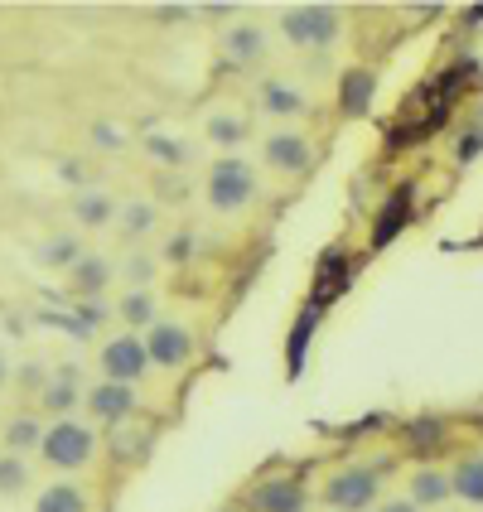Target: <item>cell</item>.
Here are the masks:
<instances>
[{"label":"cell","instance_id":"cell-10","mask_svg":"<svg viewBox=\"0 0 483 512\" xmlns=\"http://www.w3.org/2000/svg\"><path fill=\"white\" fill-rule=\"evenodd\" d=\"M406 218H411V194H406V189H397L392 199L382 203V213H377L372 242H377V247H387V242H392V237H397V232L406 228Z\"/></svg>","mask_w":483,"mask_h":512},{"label":"cell","instance_id":"cell-6","mask_svg":"<svg viewBox=\"0 0 483 512\" xmlns=\"http://www.w3.org/2000/svg\"><path fill=\"white\" fill-rule=\"evenodd\" d=\"M145 358L160 363V368H184L194 358V339L184 324H150L145 334Z\"/></svg>","mask_w":483,"mask_h":512},{"label":"cell","instance_id":"cell-7","mask_svg":"<svg viewBox=\"0 0 483 512\" xmlns=\"http://www.w3.org/2000/svg\"><path fill=\"white\" fill-rule=\"evenodd\" d=\"M266 160H271L276 170L300 174V170H310L314 150H310V141H305L300 131H276V136L266 141Z\"/></svg>","mask_w":483,"mask_h":512},{"label":"cell","instance_id":"cell-9","mask_svg":"<svg viewBox=\"0 0 483 512\" xmlns=\"http://www.w3.org/2000/svg\"><path fill=\"white\" fill-rule=\"evenodd\" d=\"M300 484L295 479H271L252 493V512H300Z\"/></svg>","mask_w":483,"mask_h":512},{"label":"cell","instance_id":"cell-26","mask_svg":"<svg viewBox=\"0 0 483 512\" xmlns=\"http://www.w3.org/2000/svg\"><path fill=\"white\" fill-rule=\"evenodd\" d=\"M44 261H54V266H68V261H73V242H68V237H63V242H49V256H44Z\"/></svg>","mask_w":483,"mask_h":512},{"label":"cell","instance_id":"cell-16","mask_svg":"<svg viewBox=\"0 0 483 512\" xmlns=\"http://www.w3.org/2000/svg\"><path fill=\"white\" fill-rule=\"evenodd\" d=\"M39 440H44V430L34 426L29 416H20V421H10V426H5V445H10V455H20V450H39Z\"/></svg>","mask_w":483,"mask_h":512},{"label":"cell","instance_id":"cell-18","mask_svg":"<svg viewBox=\"0 0 483 512\" xmlns=\"http://www.w3.org/2000/svg\"><path fill=\"white\" fill-rule=\"evenodd\" d=\"M314 319H319V310H305V314H300V324H295V339H290V372L305 368V348H310Z\"/></svg>","mask_w":483,"mask_h":512},{"label":"cell","instance_id":"cell-29","mask_svg":"<svg viewBox=\"0 0 483 512\" xmlns=\"http://www.w3.org/2000/svg\"><path fill=\"white\" fill-rule=\"evenodd\" d=\"M0 382H5V363H0Z\"/></svg>","mask_w":483,"mask_h":512},{"label":"cell","instance_id":"cell-13","mask_svg":"<svg viewBox=\"0 0 483 512\" xmlns=\"http://www.w3.org/2000/svg\"><path fill=\"white\" fill-rule=\"evenodd\" d=\"M34 512H87V493L78 484H54L34 498Z\"/></svg>","mask_w":483,"mask_h":512},{"label":"cell","instance_id":"cell-3","mask_svg":"<svg viewBox=\"0 0 483 512\" xmlns=\"http://www.w3.org/2000/svg\"><path fill=\"white\" fill-rule=\"evenodd\" d=\"M285 39L290 44H300V49H319V44H334V34H339V15L329 10V5H295V10H285Z\"/></svg>","mask_w":483,"mask_h":512},{"label":"cell","instance_id":"cell-28","mask_svg":"<svg viewBox=\"0 0 483 512\" xmlns=\"http://www.w3.org/2000/svg\"><path fill=\"white\" fill-rule=\"evenodd\" d=\"M483 145V136H464V145H459V155H464V160H469V155H474V150H479Z\"/></svg>","mask_w":483,"mask_h":512},{"label":"cell","instance_id":"cell-17","mask_svg":"<svg viewBox=\"0 0 483 512\" xmlns=\"http://www.w3.org/2000/svg\"><path fill=\"white\" fill-rule=\"evenodd\" d=\"M266 112H276V116H295V112H305V97H300L295 87L271 83V87H266Z\"/></svg>","mask_w":483,"mask_h":512},{"label":"cell","instance_id":"cell-11","mask_svg":"<svg viewBox=\"0 0 483 512\" xmlns=\"http://www.w3.org/2000/svg\"><path fill=\"white\" fill-rule=\"evenodd\" d=\"M450 493L464 498L469 508H483V455H469L455 474H450Z\"/></svg>","mask_w":483,"mask_h":512},{"label":"cell","instance_id":"cell-21","mask_svg":"<svg viewBox=\"0 0 483 512\" xmlns=\"http://www.w3.org/2000/svg\"><path fill=\"white\" fill-rule=\"evenodd\" d=\"M44 406H49V411H68V406H73V368L63 372L54 387L44 392Z\"/></svg>","mask_w":483,"mask_h":512},{"label":"cell","instance_id":"cell-14","mask_svg":"<svg viewBox=\"0 0 483 512\" xmlns=\"http://www.w3.org/2000/svg\"><path fill=\"white\" fill-rule=\"evenodd\" d=\"M416 508H435V503H445L450 498V479L440 474V469H421L416 479H411V493H406Z\"/></svg>","mask_w":483,"mask_h":512},{"label":"cell","instance_id":"cell-8","mask_svg":"<svg viewBox=\"0 0 483 512\" xmlns=\"http://www.w3.org/2000/svg\"><path fill=\"white\" fill-rule=\"evenodd\" d=\"M87 406H92L102 421H126V416L136 411V392L121 387V382H102V387L87 392Z\"/></svg>","mask_w":483,"mask_h":512},{"label":"cell","instance_id":"cell-19","mask_svg":"<svg viewBox=\"0 0 483 512\" xmlns=\"http://www.w3.org/2000/svg\"><path fill=\"white\" fill-rule=\"evenodd\" d=\"M29 479V469H25V459L20 455H0V493H20Z\"/></svg>","mask_w":483,"mask_h":512},{"label":"cell","instance_id":"cell-12","mask_svg":"<svg viewBox=\"0 0 483 512\" xmlns=\"http://www.w3.org/2000/svg\"><path fill=\"white\" fill-rule=\"evenodd\" d=\"M339 102H343V112H348V116L368 112V107H372V73H368V68H353V73L343 78Z\"/></svg>","mask_w":483,"mask_h":512},{"label":"cell","instance_id":"cell-4","mask_svg":"<svg viewBox=\"0 0 483 512\" xmlns=\"http://www.w3.org/2000/svg\"><path fill=\"white\" fill-rule=\"evenodd\" d=\"M324 503H329V508H339V512L372 508V503H377V474H372V469H343V474L329 479Z\"/></svg>","mask_w":483,"mask_h":512},{"label":"cell","instance_id":"cell-25","mask_svg":"<svg viewBox=\"0 0 483 512\" xmlns=\"http://www.w3.org/2000/svg\"><path fill=\"white\" fill-rule=\"evenodd\" d=\"M78 281H83V285H102V281H107V266H102V261H83V266H78Z\"/></svg>","mask_w":483,"mask_h":512},{"label":"cell","instance_id":"cell-5","mask_svg":"<svg viewBox=\"0 0 483 512\" xmlns=\"http://www.w3.org/2000/svg\"><path fill=\"white\" fill-rule=\"evenodd\" d=\"M145 368H150V358H145V339L136 334H121L102 348V372H107V382H121V387H131V382H141Z\"/></svg>","mask_w":483,"mask_h":512},{"label":"cell","instance_id":"cell-15","mask_svg":"<svg viewBox=\"0 0 483 512\" xmlns=\"http://www.w3.org/2000/svg\"><path fill=\"white\" fill-rule=\"evenodd\" d=\"M73 213H78V223H83V228H107L116 208H112V199H107V194H83Z\"/></svg>","mask_w":483,"mask_h":512},{"label":"cell","instance_id":"cell-24","mask_svg":"<svg viewBox=\"0 0 483 512\" xmlns=\"http://www.w3.org/2000/svg\"><path fill=\"white\" fill-rule=\"evenodd\" d=\"M150 223H155V208L150 203H131L126 208V232H145Z\"/></svg>","mask_w":483,"mask_h":512},{"label":"cell","instance_id":"cell-1","mask_svg":"<svg viewBox=\"0 0 483 512\" xmlns=\"http://www.w3.org/2000/svg\"><path fill=\"white\" fill-rule=\"evenodd\" d=\"M256 170L247 160H218L213 170H208V203L218 208V213H237V208H247L256 199Z\"/></svg>","mask_w":483,"mask_h":512},{"label":"cell","instance_id":"cell-23","mask_svg":"<svg viewBox=\"0 0 483 512\" xmlns=\"http://www.w3.org/2000/svg\"><path fill=\"white\" fill-rule=\"evenodd\" d=\"M208 136H213L218 145H237L242 141V121H232V116H213V121H208Z\"/></svg>","mask_w":483,"mask_h":512},{"label":"cell","instance_id":"cell-22","mask_svg":"<svg viewBox=\"0 0 483 512\" xmlns=\"http://www.w3.org/2000/svg\"><path fill=\"white\" fill-rule=\"evenodd\" d=\"M121 314H126L131 324H150V314H155V305H150V295H145V290H131V295L121 300Z\"/></svg>","mask_w":483,"mask_h":512},{"label":"cell","instance_id":"cell-20","mask_svg":"<svg viewBox=\"0 0 483 512\" xmlns=\"http://www.w3.org/2000/svg\"><path fill=\"white\" fill-rule=\"evenodd\" d=\"M228 44H232V54H237V58H256V54H261V29L237 25V29H232Z\"/></svg>","mask_w":483,"mask_h":512},{"label":"cell","instance_id":"cell-27","mask_svg":"<svg viewBox=\"0 0 483 512\" xmlns=\"http://www.w3.org/2000/svg\"><path fill=\"white\" fill-rule=\"evenodd\" d=\"M382 512H421L411 498H392V503H382Z\"/></svg>","mask_w":483,"mask_h":512},{"label":"cell","instance_id":"cell-2","mask_svg":"<svg viewBox=\"0 0 483 512\" xmlns=\"http://www.w3.org/2000/svg\"><path fill=\"white\" fill-rule=\"evenodd\" d=\"M92 450H97V440L78 421H58L39 440V455H44V464H54V469H83L87 459H92Z\"/></svg>","mask_w":483,"mask_h":512}]
</instances>
